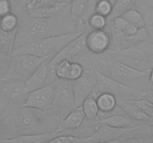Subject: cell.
<instances>
[{
    "instance_id": "obj_33",
    "label": "cell",
    "mask_w": 153,
    "mask_h": 143,
    "mask_svg": "<svg viewBox=\"0 0 153 143\" xmlns=\"http://www.w3.org/2000/svg\"><path fill=\"white\" fill-rule=\"evenodd\" d=\"M96 4H97V0H88V3H87L85 13H84L82 18V23L86 26L87 29H88V19L93 14L97 13L96 12Z\"/></svg>"
},
{
    "instance_id": "obj_38",
    "label": "cell",
    "mask_w": 153,
    "mask_h": 143,
    "mask_svg": "<svg viewBox=\"0 0 153 143\" xmlns=\"http://www.w3.org/2000/svg\"><path fill=\"white\" fill-rule=\"evenodd\" d=\"M143 98L147 99L148 101H149L153 104V89H149L147 90H145Z\"/></svg>"
},
{
    "instance_id": "obj_17",
    "label": "cell",
    "mask_w": 153,
    "mask_h": 143,
    "mask_svg": "<svg viewBox=\"0 0 153 143\" xmlns=\"http://www.w3.org/2000/svg\"><path fill=\"white\" fill-rule=\"evenodd\" d=\"M117 103L118 107L124 112V113H126L127 116L134 120L142 122H153L152 118L147 116L138 107L134 105L132 103L128 101L119 99H117Z\"/></svg>"
},
{
    "instance_id": "obj_6",
    "label": "cell",
    "mask_w": 153,
    "mask_h": 143,
    "mask_svg": "<svg viewBox=\"0 0 153 143\" xmlns=\"http://www.w3.org/2000/svg\"><path fill=\"white\" fill-rule=\"evenodd\" d=\"M55 81L53 107L49 110L52 116L61 122L76 108L75 95L70 80L57 78Z\"/></svg>"
},
{
    "instance_id": "obj_34",
    "label": "cell",
    "mask_w": 153,
    "mask_h": 143,
    "mask_svg": "<svg viewBox=\"0 0 153 143\" xmlns=\"http://www.w3.org/2000/svg\"><path fill=\"white\" fill-rule=\"evenodd\" d=\"M111 22L112 25H114V28H116L118 30H120V31H123L125 30V28L128 26V25L129 24V22L123 18V16H117V17L114 18L111 22Z\"/></svg>"
},
{
    "instance_id": "obj_31",
    "label": "cell",
    "mask_w": 153,
    "mask_h": 143,
    "mask_svg": "<svg viewBox=\"0 0 153 143\" xmlns=\"http://www.w3.org/2000/svg\"><path fill=\"white\" fill-rule=\"evenodd\" d=\"M56 2L57 0H30L25 4V11L27 13H30L35 9L54 4Z\"/></svg>"
},
{
    "instance_id": "obj_22",
    "label": "cell",
    "mask_w": 153,
    "mask_h": 143,
    "mask_svg": "<svg viewBox=\"0 0 153 143\" xmlns=\"http://www.w3.org/2000/svg\"><path fill=\"white\" fill-rule=\"evenodd\" d=\"M82 106L85 115V119H87L91 124L95 122L98 118L100 113L95 97L90 95L84 101Z\"/></svg>"
},
{
    "instance_id": "obj_21",
    "label": "cell",
    "mask_w": 153,
    "mask_h": 143,
    "mask_svg": "<svg viewBox=\"0 0 153 143\" xmlns=\"http://www.w3.org/2000/svg\"><path fill=\"white\" fill-rule=\"evenodd\" d=\"M88 1V0H73L70 3V17L75 23L85 26L82 23V18L85 13Z\"/></svg>"
},
{
    "instance_id": "obj_5",
    "label": "cell",
    "mask_w": 153,
    "mask_h": 143,
    "mask_svg": "<svg viewBox=\"0 0 153 143\" xmlns=\"http://www.w3.org/2000/svg\"><path fill=\"white\" fill-rule=\"evenodd\" d=\"M44 59L29 54H12L7 70L1 79L25 82Z\"/></svg>"
},
{
    "instance_id": "obj_42",
    "label": "cell",
    "mask_w": 153,
    "mask_h": 143,
    "mask_svg": "<svg viewBox=\"0 0 153 143\" xmlns=\"http://www.w3.org/2000/svg\"><path fill=\"white\" fill-rule=\"evenodd\" d=\"M97 1H98V0H97ZM108 1H111V2L112 4H114V3H115V1H117V0H108Z\"/></svg>"
},
{
    "instance_id": "obj_8",
    "label": "cell",
    "mask_w": 153,
    "mask_h": 143,
    "mask_svg": "<svg viewBox=\"0 0 153 143\" xmlns=\"http://www.w3.org/2000/svg\"><path fill=\"white\" fill-rule=\"evenodd\" d=\"M29 92L24 81L0 80V96L15 107H22Z\"/></svg>"
},
{
    "instance_id": "obj_11",
    "label": "cell",
    "mask_w": 153,
    "mask_h": 143,
    "mask_svg": "<svg viewBox=\"0 0 153 143\" xmlns=\"http://www.w3.org/2000/svg\"><path fill=\"white\" fill-rule=\"evenodd\" d=\"M107 53L127 57L134 60L135 64L140 63L149 57L153 56V42L150 40H144L130 45L128 48L123 50Z\"/></svg>"
},
{
    "instance_id": "obj_36",
    "label": "cell",
    "mask_w": 153,
    "mask_h": 143,
    "mask_svg": "<svg viewBox=\"0 0 153 143\" xmlns=\"http://www.w3.org/2000/svg\"><path fill=\"white\" fill-rule=\"evenodd\" d=\"M138 28H137L135 25L129 23L128 25V26L125 28V30L123 31V32L124 33V34H125L126 36H131L132 35V34H134V33L138 30Z\"/></svg>"
},
{
    "instance_id": "obj_28",
    "label": "cell",
    "mask_w": 153,
    "mask_h": 143,
    "mask_svg": "<svg viewBox=\"0 0 153 143\" xmlns=\"http://www.w3.org/2000/svg\"><path fill=\"white\" fill-rule=\"evenodd\" d=\"M49 142H58V143H83L85 142V137L82 136L70 135L66 133L64 135L60 134L49 141Z\"/></svg>"
},
{
    "instance_id": "obj_26",
    "label": "cell",
    "mask_w": 153,
    "mask_h": 143,
    "mask_svg": "<svg viewBox=\"0 0 153 143\" xmlns=\"http://www.w3.org/2000/svg\"><path fill=\"white\" fill-rule=\"evenodd\" d=\"M108 25L107 17L95 13L90 17L88 22V28H91L92 30L105 29Z\"/></svg>"
},
{
    "instance_id": "obj_40",
    "label": "cell",
    "mask_w": 153,
    "mask_h": 143,
    "mask_svg": "<svg viewBox=\"0 0 153 143\" xmlns=\"http://www.w3.org/2000/svg\"><path fill=\"white\" fill-rule=\"evenodd\" d=\"M148 77H149V80L150 85H153V68L150 69V72H149V74Z\"/></svg>"
},
{
    "instance_id": "obj_43",
    "label": "cell",
    "mask_w": 153,
    "mask_h": 143,
    "mask_svg": "<svg viewBox=\"0 0 153 143\" xmlns=\"http://www.w3.org/2000/svg\"><path fill=\"white\" fill-rule=\"evenodd\" d=\"M149 89H153V85H150V86H149Z\"/></svg>"
},
{
    "instance_id": "obj_15",
    "label": "cell",
    "mask_w": 153,
    "mask_h": 143,
    "mask_svg": "<svg viewBox=\"0 0 153 143\" xmlns=\"http://www.w3.org/2000/svg\"><path fill=\"white\" fill-rule=\"evenodd\" d=\"M58 136L57 130L49 133H39L21 134L11 139L0 140V143H38L49 142L52 139Z\"/></svg>"
},
{
    "instance_id": "obj_13",
    "label": "cell",
    "mask_w": 153,
    "mask_h": 143,
    "mask_svg": "<svg viewBox=\"0 0 153 143\" xmlns=\"http://www.w3.org/2000/svg\"><path fill=\"white\" fill-rule=\"evenodd\" d=\"M52 58H46L42 61L37 69L34 72L31 77L25 82L29 92L42 87L46 84L49 74V63Z\"/></svg>"
},
{
    "instance_id": "obj_3",
    "label": "cell",
    "mask_w": 153,
    "mask_h": 143,
    "mask_svg": "<svg viewBox=\"0 0 153 143\" xmlns=\"http://www.w3.org/2000/svg\"><path fill=\"white\" fill-rule=\"evenodd\" d=\"M84 31L67 33L32 40L13 49L12 54H29L41 58H52L67 43Z\"/></svg>"
},
{
    "instance_id": "obj_2",
    "label": "cell",
    "mask_w": 153,
    "mask_h": 143,
    "mask_svg": "<svg viewBox=\"0 0 153 143\" xmlns=\"http://www.w3.org/2000/svg\"><path fill=\"white\" fill-rule=\"evenodd\" d=\"M97 69L104 75L126 84L128 83L148 77L151 69L140 70L126 64L108 53L96 55Z\"/></svg>"
},
{
    "instance_id": "obj_20",
    "label": "cell",
    "mask_w": 153,
    "mask_h": 143,
    "mask_svg": "<svg viewBox=\"0 0 153 143\" xmlns=\"http://www.w3.org/2000/svg\"><path fill=\"white\" fill-rule=\"evenodd\" d=\"M99 111L102 114L113 112L117 106V98L109 92H101L96 98Z\"/></svg>"
},
{
    "instance_id": "obj_7",
    "label": "cell",
    "mask_w": 153,
    "mask_h": 143,
    "mask_svg": "<svg viewBox=\"0 0 153 143\" xmlns=\"http://www.w3.org/2000/svg\"><path fill=\"white\" fill-rule=\"evenodd\" d=\"M55 81L51 82L42 87L28 92L26 101L22 107H31L47 111L53 107Z\"/></svg>"
},
{
    "instance_id": "obj_30",
    "label": "cell",
    "mask_w": 153,
    "mask_h": 143,
    "mask_svg": "<svg viewBox=\"0 0 153 143\" xmlns=\"http://www.w3.org/2000/svg\"><path fill=\"white\" fill-rule=\"evenodd\" d=\"M113 6L114 4L108 0H98L96 4V12L108 18L111 13Z\"/></svg>"
},
{
    "instance_id": "obj_25",
    "label": "cell",
    "mask_w": 153,
    "mask_h": 143,
    "mask_svg": "<svg viewBox=\"0 0 153 143\" xmlns=\"http://www.w3.org/2000/svg\"><path fill=\"white\" fill-rule=\"evenodd\" d=\"M121 16L125 18L129 23L135 25L137 28H144V22L141 13L134 8H131L124 13Z\"/></svg>"
},
{
    "instance_id": "obj_4",
    "label": "cell",
    "mask_w": 153,
    "mask_h": 143,
    "mask_svg": "<svg viewBox=\"0 0 153 143\" xmlns=\"http://www.w3.org/2000/svg\"><path fill=\"white\" fill-rule=\"evenodd\" d=\"M96 74L97 83L91 94V95L95 98L101 92H109L114 95L117 99L123 101H131L143 98L145 91L131 87L128 85L117 81L104 75L97 69L96 70Z\"/></svg>"
},
{
    "instance_id": "obj_35",
    "label": "cell",
    "mask_w": 153,
    "mask_h": 143,
    "mask_svg": "<svg viewBox=\"0 0 153 143\" xmlns=\"http://www.w3.org/2000/svg\"><path fill=\"white\" fill-rule=\"evenodd\" d=\"M12 12V4L10 0H0V18Z\"/></svg>"
},
{
    "instance_id": "obj_41",
    "label": "cell",
    "mask_w": 153,
    "mask_h": 143,
    "mask_svg": "<svg viewBox=\"0 0 153 143\" xmlns=\"http://www.w3.org/2000/svg\"><path fill=\"white\" fill-rule=\"evenodd\" d=\"M73 0H57L58 3H64V4H70Z\"/></svg>"
},
{
    "instance_id": "obj_32",
    "label": "cell",
    "mask_w": 153,
    "mask_h": 143,
    "mask_svg": "<svg viewBox=\"0 0 153 143\" xmlns=\"http://www.w3.org/2000/svg\"><path fill=\"white\" fill-rule=\"evenodd\" d=\"M126 39L130 45L140 43L144 40H149L147 31L145 28H138V30L134 34L131 36H126Z\"/></svg>"
},
{
    "instance_id": "obj_37",
    "label": "cell",
    "mask_w": 153,
    "mask_h": 143,
    "mask_svg": "<svg viewBox=\"0 0 153 143\" xmlns=\"http://www.w3.org/2000/svg\"><path fill=\"white\" fill-rule=\"evenodd\" d=\"M8 105H9L8 101L0 96V116L4 113V111L6 110V108H7Z\"/></svg>"
},
{
    "instance_id": "obj_16",
    "label": "cell",
    "mask_w": 153,
    "mask_h": 143,
    "mask_svg": "<svg viewBox=\"0 0 153 143\" xmlns=\"http://www.w3.org/2000/svg\"><path fill=\"white\" fill-rule=\"evenodd\" d=\"M134 119L130 118L126 114H113L108 117L102 118L100 119H97L95 122H93L91 125H105L109 127L114 128H126L134 126L133 122Z\"/></svg>"
},
{
    "instance_id": "obj_24",
    "label": "cell",
    "mask_w": 153,
    "mask_h": 143,
    "mask_svg": "<svg viewBox=\"0 0 153 143\" xmlns=\"http://www.w3.org/2000/svg\"><path fill=\"white\" fill-rule=\"evenodd\" d=\"M19 24V18L13 12H10L8 14L0 18V29L4 32L16 31Z\"/></svg>"
},
{
    "instance_id": "obj_1",
    "label": "cell",
    "mask_w": 153,
    "mask_h": 143,
    "mask_svg": "<svg viewBox=\"0 0 153 143\" xmlns=\"http://www.w3.org/2000/svg\"><path fill=\"white\" fill-rule=\"evenodd\" d=\"M84 31H87L86 27L75 23L70 19V4L57 15L47 19H36L28 13V16H23L22 20L19 19L13 49L37 39Z\"/></svg>"
},
{
    "instance_id": "obj_10",
    "label": "cell",
    "mask_w": 153,
    "mask_h": 143,
    "mask_svg": "<svg viewBox=\"0 0 153 143\" xmlns=\"http://www.w3.org/2000/svg\"><path fill=\"white\" fill-rule=\"evenodd\" d=\"M111 37L108 25L105 29L88 31L86 45L88 50L95 55L105 53L110 49Z\"/></svg>"
},
{
    "instance_id": "obj_29",
    "label": "cell",
    "mask_w": 153,
    "mask_h": 143,
    "mask_svg": "<svg viewBox=\"0 0 153 143\" xmlns=\"http://www.w3.org/2000/svg\"><path fill=\"white\" fill-rule=\"evenodd\" d=\"M128 101L138 107L143 113L153 119V104L152 102L144 98L137 100H131Z\"/></svg>"
},
{
    "instance_id": "obj_19",
    "label": "cell",
    "mask_w": 153,
    "mask_h": 143,
    "mask_svg": "<svg viewBox=\"0 0 153 143\" xmlns=\"http://www.w3.org/2000/svg\"><path fill=\"white\" fill-rule=\"evenodd\" d=\"M67 4H69L56 2L54 4L44 6V7L35 9L28 13L31 17L36 18V19H47V18L52 17L58 14Z\"/></svg>"
},
{
    "instance_id": "obj_9",
    "label": "cell",
    "mask_w": 153,
    "mask_h": 143,
    "mask_svg": "<svg viewBox=\"0 0 153 143\" xmlns=\"http://www.w3.org/2000/svg\"><path fill=\"white\" fill-rule=\"evenodd\" d=\"M97 69L84 70V73L79 78L71 81L75 95L76 107L82 105L84 101L89 96L97 83Z\"/></svg>"
},
{
    "instance_id": "obj_14",
    "label": "cell",
    "mask_w": 153,
    "mask_h": 143,
    "mask_svg": "<svg viewBox=\"0 0 153 143\" xmlns=\"http://www.w3.org/2000/svg\"><path fill=\"white\" fill-rule=\"evenodd\" d=\"M85 119V115L82 106L76 107L59 122L56 129L58 135L64 130L78 129L83 123Z\"/></svg>"
},
{
    "instance_id": "obj_27",
    "label": "cell",
    "mask_w": 153,
    "mask_h": 143,
    "mask_svg": "<svg viewBox=\"0 0 153 143\" xmlns=\"http://www.w3.org/2000/svg\"><path fill=\"white\" fill-rule=\"evenodd\" d=\"M84 73V67L79 63L70 61V66L67 72L66 80L73 81L79 78Z\"/></svg>"
},
{
    "instance_id": "obj_23",
    "label": "cell",
    "mask_w": 153,
    "mask_h": 143,
    "mask_svg": "<svg viewBox=\"0 0 153 143\" xmlns=\"http://www.w3.org/2000/svg\"><path fill=\"white\" fill-rule=\"evenodd\" d=\"M136 1L137 0H117L114 4L111 13L107 18L108 22H111L117 16H122L124 13L133 8Z\"/></svg>"
},
{
    "instance_id": "obj_39",
    "label": "cell",
    "mask_w": 153,
    "mask_h": 143,
    "mask_svg": "<svg viewBox=\"0 0 153 143\" xmlns=\"http://www.w3.org/2000/svg\"><path fill=\"white\" fill-rule=\"evenodd\" d=\"M138 1H141V2L144 3V4L153 7V0H138Z\"/></svg>"
},
{
    "instance_id": "obj_12",
    "label": "cell",
    "mask_w": 153,
    "mask_h": 143,
    "mask_svg": "<svg viewBox=\"0 0 153 143\" xmlns=\"http://www.w3.org/2000/svg\"><path fill=\"white\" fill-rule=\"evenodd\" d=\"M96 130L88 136L85 137V142H114L126 133L127 128H114L105 125L97 124Z\"/></svg>"
},
{
    "instance_id": "obj_18",
    "label": "cell",
    "mask_w": 153,
    "mask_h": 143,
    "mask_svg": "<svg viewBox=\"0 0 153 143\" xmlns=\"http://www.w3.org/2000/svg\"><path fill=\"white\" fill-rule=\"evenodd\" d=\"M133 8L141 13L149 40L153 42V7L137 0Z\"/></svg>"
}]
</instances>
